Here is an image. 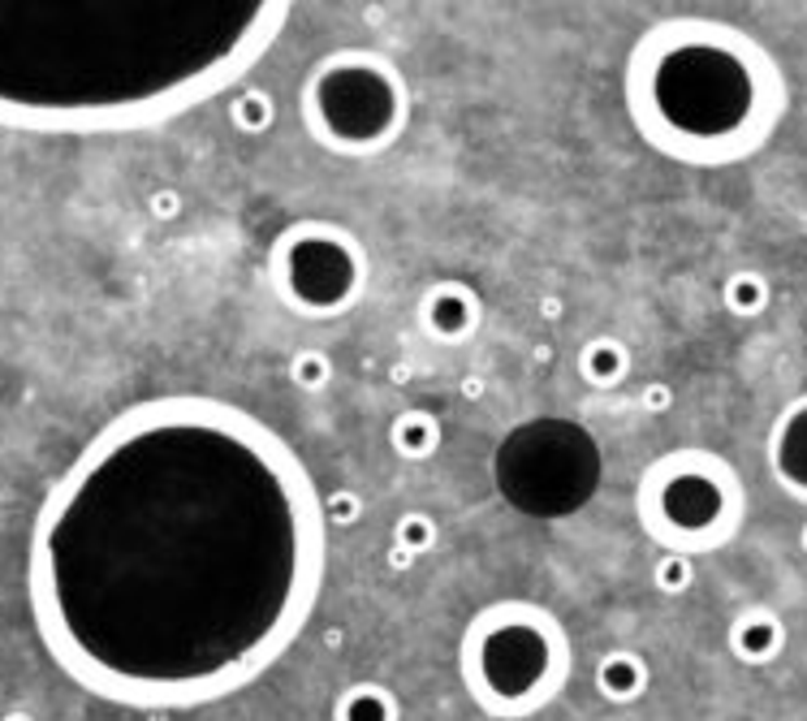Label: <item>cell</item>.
Here are the masks:
<instances>
[{
    "label": "cell",
    "instance_id": "obj_18",
    "mask_svg": "<svg viewBox=\"0 0 807 721\" xmlns=\"http://www.w3.org/2000/svg\"><path fill=\"white\" fill-rule=\"evenodd\" d=\"M652 579H657V588L665 592V597H678V592H687L695 579L692 571V558H683V553H670V558H661L657 562V571H652Z\"/></svg>",
    "mask_w": 807,
    "mask_h": 721
},
{
    "label": "cell",
    "instance_id": "obj_12",
    "mask_svg": "<svg viewBox=\"0 0 807 721\" xmlns=\"http://www.w3.org/2000/svg\"><path fill=\"white\" fill-rule=\"evenodd\" d=\"M389 441H393V450H398L402 459L424 463V459H432L437 445H441V424H437L428 411H402V415L393 419V428H389Z\"/></svg>",
    "mask_w": 807,
    "mask_h": 721
},
{
    "label": "cell",
    "instance_id": "obj_17",
    "mask_svg": "<svg viewBox=\"0 0 807 721\" xmlns=\"http://www.w3.org/2000/svg\"><path fill=\"white\" fill-rule=\"evenodd\" d=\"M290 376H294L298 389L320 393V389L333 380V363H329V355H320V351H303L298 359L290 363Z\"/></svg>",
    "mask_w": 807,
    "mask_h": 721
},
{
    "label": "cell",
    "instance_id": "obj_4",
    "mask_svg": "<svg viewBox=\"0 0 807 721\" xmlns=\"http://www.w3.org/2000/svg\"><path fill=\"white\" fill-rule=\"evenodd\" d=\"M571 635L536 601L484 604L462 635L458 670L466 696L497 721L549 709L571 679Z\"/></svg>",
    "mask_w": 807,
    "mask_h": 721
},
{
    "label": "cell",
    "instance_id": "obj_14",
    "mask_svg": "<svg viewBox=\"0 0 807 721\" xmlns=\"http://www.w3.org/2000/svg\"><path fill=\"white\" fill-rule=\"evenodd\" d=\"M272 118H277V105H272L268 91L242 87V91H233L230 96V121L242 134H264V130L272 125Z\"/></svg>",
    "mask_w": 807,
    "mask_h": 721
},
{
    "label": "cell",
    "instance_id": "obj_2",
    "mask_svg": "<svg viewBox=\"0 0 807 721\" xmlns=\"http://www.w3.org/2000/svg\"><path fill=\"white\" fill-rule=\"evenodd\" d=\"M290 26L281 0H0V125L117 134L246 78Z\"/></svg>",
    "mask_w": 807,
    "mask_h": 721
},
{
    "label": "cell",
    "instance_id": "obj_6",
    "mask_svg": "<svg viewBox=\"0 0 807 721\" xmlns=\"http://www.w3.org/2000/svg\"><path fill=\"white\" fill-rule=\"evenodd\" d=\"M738 510V480L712 454H670L652 463L639 484V523L683 558L730 540Z\"/></svg>",
    "mask_w": 807,
    "mask_h": 721
},
{
    "label": "cell",
    "instance_id": "obj_5",
    "mask_svg": "<svg viewBox=\"0 0 807 721\" xmlns=\"http://www.w3.org/2000/svg\"><path fill=\"white\" fill-rule=\"evenodd\" d=\"M303 125L329 156H380L389 151L411 121L406 74L371 48H342L325 57L298 96Z\"/></svg>",
    "mask_w": 807,
    "mask_h": 721
},
{
    "label": "cell",
    "instance_id": "obj_21",
    "mask_svg": "<svg viewBox=\"0 0 807 721\" xmlns=\"http://www.w3.org/2000/svg\"><path fill=\"white\" fill-rule=\"evenodd\" d=\"M0 721H39V718H35V713H26V709H9V713H4Z\"/></svg>",
    "mask_w": 807,
    "mask_h": 721
},
{
    "label": "cell",
    "instance_id": "obj_9",
    "mask_svg": "<svg viewBox=\"0 0 807 721\" xmlns=\"http://www.w3.org/2000/svg\"><path fill=\"white\" fill-rule=\"evenodd\" d=\"M596 687L604 700L613 705H631L648 692V661L631 648H618V652H604L600 665H596Z\"/></svg>",
    "mask_w": 807,
    "mask_h": 721
},
{
    "label": "cell",
    "instance_id": "obj_15",
    "mask_svg": "<svg viewBox=\"0 0 807 721\" xmlns=\"http://www.w3.org/2000/svg\"><path fill=\"white\" fill-rule=\"evenodd\" d=\"M725 303H730L734 316H756V311H765V303H769L765 277H756V272L730 277V281H725Z\"/></svg>",
    "mask_w": 807,
    "mask_h": 721
},
{
    "label": "cell",
    "instance_id": "obj_1",
    "mask_svg": "<svg viewBox=\"0 0 807 721\" xmlns=\"http://www.w3.org/2000/svg\"><path fill=\"white\" fill-rule=\"evenodd\" d=\"M325 497L264 419L169 393L109 419L48 488L26 597L83 692L186 709L259 679L325 584Z\"/></svg>",
    "mask_w": 807,
    "mask_h": 721
},
{
    "label": "cell",
    "instance_id": "obj_3",
    "mask_svg": "<svg viewBox=\"0 0 807 721\" xmlns=\"http://www.w3.org/2000/svg\"><path fill=\"white\" fill-rule=\"evenodd\" d=\"M626 105L657 151L717 164L769 138L782 83L751 39L708 22H670L635 44Z\"/></svg>",
    "mask_w": 807,
    "mask_h": 721
},
{
    "label": "cell",
    "instance_id": "obj_8",
    "mask_svg": "<svg viewBox=\"0 0 807 721\" xmlns=\"http://www.w3.org/2000/svg\"><path fill=\"white\" fill-rule=\"evenodd\" d=\"M479 294L466 281H437L428 285V294L419 298V320L428 329V338L458 346L479 329Z\"/></svg>",
    "mask_w": 807,
    "mask_h": 721
},
{
    "label": "cell",
    "instance_id": "obj_20",
    "mask_svg": "<svg viewBox=\"0 0 807 721\" xmlns=\"http://www.w3.org/2000/svg\"><path fill=\"white\" fill-rule=\"evenodd\" d=\"M644 406H652V411H665V406H670V389H665V384H652V389L644 393Z\"/></svg>",
    "mask_w": 807,
    "mask_h": 721
},
{
    "label": "cell",
    "instance_id": "obj_7",
    "mask_svg": "<svg viewBox=\"0 0 807 721\" xmlns=\"http://www.w3.org/2000/svg\"><path fill=\"white\" fill-rule=\"evenodd\" d=\"M268 281L294 316H346L367 285V255L358 239L333 221H298L268 250Z\"/></svg>",
    "mask_w": 807,
    "mask_h": 721
},
{
    "label": "cell",
    "instance_id": "obj_19",
    "mask_svg": "<svg viewBox=\"0 0 807 721\" xmlns=\"http://www.w3.org/2000/svg\"><path fill=\"white\" fill-rule=\"evenodd\" d=\"M358 514H363V501H358V492H350V488L333 492V497L325 501V518H329V527H354Z\"/></svg>",
    "mask_w": 807,
    "mask_h": 721
},
{
    "label": "cell",
    "instance_id": "obj_11",
    "mask_svg": "<svg viewBox=\"0 0 807 721\" xmlns=\"http://www.w3.org/2000/svg\"><path fill=\"white\" fill-rule=\"evenodd\" d=\"M333 721H402V700L384 683H354L338 696Z\"/></svg>",
    "mask_w": 807,
    "mask_h": 721
},
{
    "label": "cell",
    "instance_id": "obj_10",
    "mask_svg": "<svg viewBox=\"0 0 807 721\" xmlns=\"http://www.w3.org/2000/svg\"><path fill=\"white\" fill-rule=\"evenodd\" d=\"M782 644H786V631H782V622L773 618V613H765V609H747L734 626H730V648H734V657H743V661H773L778 652H782Z\"/></svg>",
    "mask_w": 807,
    "mask_h": 721
},
{
    "label": "cell",
    "instance_id": "obj_16",
    "mask_svg": "<svg viewBox=\"0 0 807 721\" xmlns=\"http://www.w3.org/2000/svg\"><path fill=\"white\" fill-rule=\"evenodd\" d=\"M393 540H398V553H402V558L428 553V549L437 545V523H432L424 510H411V514H402V518H398V531H393Z\"/></svg>",
    "mask_w": 807,
    "mask_h": 721
},
{
    "label": "cell",
    "instance_id": "obj_22",
    "mask_svg": "<svg viewBox=\"0 0 807 721\" xmlns=\"http://www.w3.org/2000/svg\"><path fill=\"white\" fill-rule=\"evenodd\" d=\"M804 549H807V527H804Z\"/></svg>",
    "mask_w": 807,
    "mask_h": 721
},
{
    "label": "cell",
    "instance_id": "obj_13",
    "mask_svg": "<svg viewBox=\"0 0 807 721\" xmlns=\"http://www.w3.org/2000/svg\"><path fill=\"white\" fill-rule=\"evenodd\" d=\"M631 371V355L622 342L613 338H591L583 351H578V376L596 389H613L622 376Z\"/></svg>",
    "mask_w": 807,
    "mask_h": 721
}]
</instances>
